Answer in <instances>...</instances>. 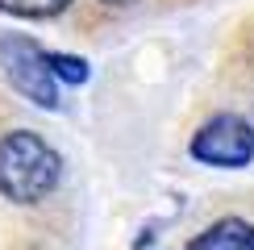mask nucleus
I'll return each mask as SVG.
<instances>
[{
	"mask_svg": "<svg viewBox=\"0 0 254 250\" xmlns=\"http://www.w3.org/2000/svg\"><path fill=\"white\" fill-rule=\"evenodd\" d=\"M46 67L50 75H55V83H83L88 79V62L83 59H71V55H59V50H46Z\"/></svg>",
	"mask_w": 254,
	"mask_h": 250,
	"instance_id": "6",
	"label": "nucleus"
},
{
	"mask_svg": "<svg viewBox=\"0 0 254 250\" xmlns=\"http://www.w3.org/2000/svg\"><path fill=\"white\" fill-rule=\"evenodd\" d=\"M188 250H254V225L242 217H221L204 234H196Z\"/></svg>",
	"mask_w": 254,
	"mask_h": 250,
	"instance_id": "4",
	"label": "nucleus"
},
{
	"mask_svg": "<svg viewBox=\"0 0 254 250\" xmlns=\"http://www.w3.org/2000/svg\"><path fill=\"white\" fill-rule=\"evenodd\" d=\"M63 159L55 146L29 129H13L0 138V196L17 204H38L59 188Z\"/></svg>",
	"mask_w": 254,
	"mask_h": 250,
	"instance_id": "1",
	"label": "nucleus"
},
{
	"mask_svg": "<svg viewBox=\"0 0 254 250\" xmlns=\"http://www.w3.org/2000/svg\"><path fill=\"white\" fill-rule=\"evenodd\" d=\"M0 71L8 83L42 109H59V83L46 67V50L29 38H0Z\"/></svg>",
	"mask_w": 254,
	"mask_h": 250,
	"instance_id": "2",
	"label": "nucleus"
},
{
	"mask_svg": "<svg viewBox=\"0 0 254 250\" xmlns=\"http://www.w3.org/2000/svg\"><path fill=\"white\" fill-rule=\"evenodd\" d=\"M192 159L208 167H246L254 159V125L238 113H221L192 133Z\"/></svg>",
	"mask_w": 254,
	"mask_h": 250,
	"instance_id": "3",
	"label": "nucleus"
},
{
	"mask_svg": "<svg viewBox=\"0 0 254 250\" xmlns=\"http://www.w3.org/2000/svg\"><path fill=\"white\" fill-rule=\"evenodd\" d=\"M71 0H0V8L13 17H29V21H42V17H55L63 13Z\"/></svg>",
	"mask_w": 254,
	"mask_h": 250,
	"instance_id": "5",
	"label": "nucleus"
},
{
	"mask_svg": "<svg viewBox=\"0 0 254 250\" xmlns=\"http://www.w3.org/2000/svg\"><path fill=\"white\" fill-rule=\"evenodd\" d=\"M109 4H129V0H109Z\"/></svg>",
	"mask_w": 254,
	"mask_h": 250,
	"instance_id": "7",
	"label": "nucleus"
}]
</instances>
